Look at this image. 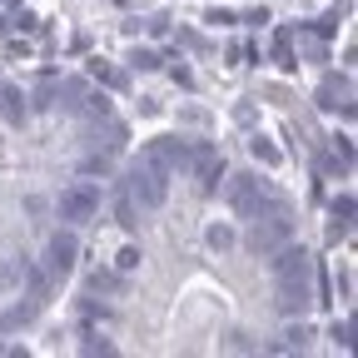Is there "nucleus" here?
<instances>
[{"instance_id": "1", "label": "nucleus", "mask_w": 358, "mask_h": 358, "mask_svg": "<svg viewBox=\"0 0 358 358\" xmlns=\"http://www.w3.org/2000/svg\"><path fill=\"white\" fill-rule=\"evenodd\" d=\"M274 279H279V313H303L313 303V284H308V254L303 249H279L274 259Z\"/></svg>"}, {"instance_id": "2", "label": "nucleus", "mask_w": 358, "mask_h": 358, "mask_svg": "<svg viewBox=\"0 0 358 358\" xmlns=\"http://www.w3.org/2000/svg\"><path fill=\"white\" fill-rule=\"evenodd\" d=\"M229 204L239 209V219H268V214H289V199L274 194L264 185V179L254 174H234V185H229Z\"/></svg>"}, {"instance_id": "3", "label": "nucleus", "mask_w": 358, "mask_h": 358, "mask_svg": "<svg viewBox=\"0 0 358 358\" xmlns=\"http://www.w3.org/2000/svg\"><path fill=\"white\" fill-rule=\"evenodd\" d=\"M169 174L174 169H164L155 155H145L134 164V174H129V199H140V209H159L169 199Z\"/></svg>"}, {"instance_id": "4", "label": "nucleus", "mask_w": 358, "mask_h": 358, "mask_svg": "<svg viewBox=\"0 0 358 358\" xmlns=\"http://www.w3.org/2000/svg\"><path fill=\"white\" fill-rule=\"evenodd\" d=\"M60 219L65 224H90L100 214V185H90V179H75L70 189H60Z\"/></svg>"}, {"instance_id": "5", "label": "nucleus", "mask_w": 358, "mask_h": 358, "mask_svg": "<svg viewBox=\"0 0 358 358\" xmlns=\"http://www.w3.org/2000/svg\"><path fill=\"white\" fill-rule=\"evenodd\" d=\"M189 169H194V179H199V189H204V194H214V189H219V179H224V159H219V150H214V145H194V150H189Z\"/></svg>"}, {"instance_id": "6", "label": "nucleus", "mask_w": 358, "mask_h": 358, "mask_svg": "<svg viewBox=\"0 0 358 358\" xmlns=\"http://www.w3.org/2000/svg\"><path fill=\"white\" fill-rule=\"evenodd\" d=\"M289 234H294L289 214H268V219H254V249H259V254H274L279 244H289Z\"/></svg>"}, {"instance_id": "7", "label": "nucleus", "mask_w": 358, "mask_h": 358, "mask_svg": "<svg viewBox=\"0 0 358 358\" xmlns=\"http://www.w3.org/2000/svg\"><path fill=\"white\" fill-rule=\"evenodd\" d=\"M75 254H80L75 234H55V239H50V274H70V268H75Z\"/></svg>"}, {"instance_id": "8", "label": "nucleus", "mask_w": 358, "mask_h": 358, "mask_svg": "<svg viewBox=\"0 0 358 358\" xmlns=\"http://www.w3.org/2000/svg\"><path fill=\"white\" fill-rule=\"evenodd\" d=\"M150 155H155L164 169H185V164H189V145H179V140H159Z\"/></svg>"}, {"instance_id": "9", "label": "nucleus", "mask_w": 358, "mask_h": 358, "mask_svg": "<svg viewBox=\"0 0 358 358\" xmlns=\"http://www.w3.org/2000/svg\"><path fill=\"white\" fill-rule=\"evenodd\" d=\"M348 224H353V199L343 194V199H334V224H329V239H334V244L348 234Z\"/></svg>"}, {"instance_id": "10", "label": "nucleus", "mask_w": 358, "mask_h": 358, "mask_svg": "<svg viewBox=\"0 0 358 358\" xmlns=\"http://www.w3.org/2000/svg\"><path fill=\"white\" fill-rule=\"evenodd\" d=\"M209 244L224 254V249H234V229H229V224H214V229H209Z\"/></svg>"}, {"instance_id": "11", "label": "nucleus", "mask_w": 358, "mask_h": 358, "mask_svg": "<svg viewBox=\"0 0 358 358\" xmlns=\"http://www.w3.org/2000/svg\"><path fill=\"white\" fill-rule=\"evenodd\" d=\"M115 268H120V274H134V268H140V249L124 244V249H120V259H115Z\"/></svg>"}, {"instance_id": "12", "label": "nucleus", "mask_w": 358, "mask_h": 358, "mask_svg": "<svg viewBox=\"0 0 358 358\" xmlns=\"http://www.w3.org/2000/svg\"><path fill=\"white\" fill-rule=\"evenodd\" d=\"M6 115L10 120H25V95H20V90H6Z\"/></svg>"}, {"instance_id": "13", "label": "nucleus", "mask_w": 358, "mask_h": 358, "mask_svg": "<svg viewBox=\"0 0 358 358\" xmlns=\"http://www.w3.org/2000/svg\"><path fill=\"white\" fill-rule=\"evenodd\" d=\"M334 338H338V348H353V319L348 324H334Z\"/></svg>"}, {"instance_id": "14", "label": "nucleus", "mask_w": 358, "mask_h": 358, "mask_svg": "<svg viewBox=\"0 0 358 358\" xmlns=\"http://www.w3.org/2000/svg\"><path fill=\"white\" fill-rule=\"evenodd\" d=\"M254 155H259L264 164H279V150H274V145H264V140H254Z\"/></svg>"}, {"instance_id": "15", "label": "nucleus", "mask_w": 358, "mask_h": 358, "mask_svg": "<svg viewBox=\"0 0 358 358\" xmlns=\"http://www.w3.org/2000/svg\"><path fill=\"white\" fill-rule=\"evenodd\" d=\"M120 224H124V229H134V204H129V199H120Z\"/></svg>"}]
</instances>
